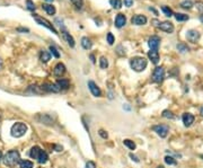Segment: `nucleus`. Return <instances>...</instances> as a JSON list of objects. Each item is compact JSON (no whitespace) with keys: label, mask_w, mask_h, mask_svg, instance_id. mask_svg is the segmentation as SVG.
Segmentation results:
<instances>
[{"label":"nucleus","mask_w":203,"mask_h":168,"mask_svg":"<svg viewBox=\"0 0 203 168\" xmlns=\"http://www.w3.org/2000/svg\"><path fill=\"white\" fill-rule=\"evenodd\" d=\"M19 152L17 150H10L8 151L6 155L2 157V162L4 164L6 165L7 167H10V168H14L17 164L19 162Z\"/></svg>","instance_id":"nucleus-1"},{"label":"nucleus","mask_w":203,"mask_h":168,"mask_svg":"<svg viewBox=\"0 0 203 168\" xmlns=\"http://www.w3.org/2000/svg\"><path fill=\"white\" fill-rule=\"evenodd\" d=\"M147 65H148L147 60L145 58H142V57H134V58H132L130 60L131 68L137 72L143 71L147 68Z\"/></svg>","instance_id":"nucleus-2"},{"label":"nucleus","mask_w":203,"mask_h":168,"mask_svg":"<svg viewBox=\"0 0 203 168\" xmlns=\"http://www.w3.org/2000/svg\"><path fill=\"white\" fill-rule=\"evenodd\" d=\"M26 132H27V125L23 122L15 123L10 129V134L14 138H20V136H25Z\"/></svg>","instance_id":"nucleus-3"},{"label":"nucleus","mask_w":203,"mask_h":168,"mask_svg":"<svg viewBox=\"0 0 203 168\" xmlns=\"http://www.w3.org/2000/svg\"><path fill=\"white\" fill-rule=\"evenodd\" d=\"M33 18H34V20H35V22H36L37 24H40V25H42V26H44V27H46L48 29L52 31V33H54V34H58L57 29L54 28L53 24H51L49 20L45 19V18H43L42 16H40V15H37V14H33Z\"/></svg>","instance_id":"nucleus-4"},{"label":"nucleus","mask_w":203,"mask_h":168,"mask_svg":"<svg viewBox=\"0 0 203 168\" xmlns=\"http://www.w3.org/2000/svg\"><path fill=\"white\" fill-rule=\"evenodd\" d=\"M164 78H165V70H164V68L163 67H157L155 69L153 73H152V80L155 83H158L159 84V83H161L164 80Z\"/></svg>","instance_id":"nucleus-5"},{"label":"nucleus","mask_w":203,"mask_h":168,"mask_svg":"<svg viewBox=\"0 0 203 168\" xmlns=\"http://www.w3.org/2000/svg\"><path fill=\"white\" fill-rule=\"evenodd\" d=\"M186 39L191 43H197L200 39V33L197 29H190L186 32Z\"/></svg>","instance_id":"nucleus-6"},{"label":"nucleus","mask_w":203,"mask_h":168,"mask_svg":"<svg viewBox=\"0 0 203 168\" xmlns=\"http://www.w3.org/2000/svg\"><path fill=\"white\" fill-rule=\"evenodd\" d=\"M41 89L48 93H59L60 88L58 87L57 84H43L41 86Z\"/></svg>","instance_id":"nucleus-7"},{"label":"nucleus","mask_w":203,"mask_h":168,"mask_svg":"<svg viewBox=\"0 0 203 168\" xmlns=\"http://www.w3.org/2000/svg\"><path fill=\"white\" fill-rule=\"evenodd\" d=\"M157 27L160 28L161 31H164V32L169 33V34L174 32V25L171 24V22H163V23H159Z\"/></svg>","instance_id":"nucleus-8"},{"label":"nucleus","mask_w":203,"mask_h":168,"mask_svg":"<svg viewBox=\"0 0 203 168\" xmlns=\"http://www.w3.org/2000/svg\"><path fill=\"white\" fill-rule=\"evenodd\" d=\"M153 131L160 138H166L167 134H168V128L165 126V125H156V126H153Z\"/></svg>","instance_id":"nucleus-9"},{"label":"nucleus","mask_w":203,"mask_h":168,"mask_svg":"<svg viewBox=\"0 0 203 168\" xmlns=\"http://www.w3.org/2000/svg\"><path fill=\"white\" fill-rule=\"evenodd\" d=\"M148 45L150 46L151 50H158L159 45H160V37L153 35L150 39H148Z\"/></svg>","instance_id":"nucleus-10"},{"label":"nucleus","mask_w":203,"mask_h":168,"mask_svg":"<svg viewBox=\"0 0 203 168\" xmlns=\"http://www.w3.org/2000/svg\"><path fill=\"white\" fill-rule=\"evenodd\" d=\"M88 88H89V90H90V93H91L95 97H101V95H102L101 89H99V87H98L94 81H91V80L88 81Z\"/></svg>","instance_id":"nucleus-11"},{"label":"nucleus","mask_w":203,"mask_h":168,"mask_svg":"<svg viewBox=\"0 0 203 168\" xmlns=\"http://www.w3.org/2000/svg\"><path fill=\"white\" fill-rule=\"evenodd\" d=\"M131 23L134 25H145L147 23V17L143 15H135L131 18Z\"/></svg>","instance_id":"nucleus-12"},{"label":"nucleus","mask_w":203,"mask_h":168,"mask_svg":"<svg viewBox=\"0 0 203 168\" xmlns=\"http://www.w3.org/2000/svg\"><path fill=\"white\" fill-rule=\"evenodd\" d=\"M115 26L117 27V28H121V27H123V26L125 25V23H127V17H125V15H123V14H119L116 17H115Z\"/></svg>","instance_id":"nucleus-13"},{"label":"nucleus","mask_w":203,"mask_h":168,"mask_svg":"<svg viewBox=\"0 0 203 168\" xmlns=\"http://www.w3.org/2000/svg\"><path fill=\"white\" fill-rule=\"evenodd\" d=\"M182 120H183V123H184L185 126H191L192 123L194 122V116L191 113H184L183 116H182Z\"/></svg>","instance_id":"nucleus-14"},{"label":"nucleus","mask_w":203,"mask_h":168,"mask_svg":"<svg viewBox=\"0 0 203 168\" xmlns=\"http://www.w3.org/2000/svg\"><path fill=\"white\" fill-rule=\"evenodd\" d=\"M62 37H63L64 41H66V42H67V43H68V44H69L71 47H73V46H75V44H76V43H75V39H73V37H72V36H71V35H70V34L67 32V31H64V29L62 31Z\"/></svg>","instance_id":"nucleus-15"},{"label":"nucleus","mask_w":203,"mask_h":168,"mask_svg":"<svg viewBox=\"0 0 203 168\" xmlns=\"http://www.w3.org/2000/svg\"><path fill=\"white\" fill-rule=\"evenodd\" d=\"M148 57L149 59L152 61V63L157 65L159 61V53H158V50H150L148 52Z\"/></svg>","instance_id":"nucleus-16"},{"label":"nucleus","mask_w":203,"mask_h":168,"mask_svg":"<svg viewBox=\"0 0 203 168\" xmlns=\"http://www.w3.org/2000/svg\"><path fill=\"white\" fill-rule=\"evenodd\" d=\"M53 72H54V75H55V76H58V77H61L64 72H66V67H64L63 63H58V65L54 67V70H53Z\"/></svg>","instance_id":"nucleus-17"},{"label":"nucleus","mask_w":203,"mask_h":168,"mask_svg":"<svg viewBox=\"0 0 203 168\" xmlns=\"http://www.w3.org/2000/svg\"><path fill=\"white\" fill-rule=\"evenodd\" d=\"M55 84H57L58 87L60 88V90H66V89L69 88L70 83L68 79H60V80H58Z\"/></svg>","instance_id":"nucleus-18"},{"label":"nucleus","mask_w":203,"mask_h":168,"mask_svg":"<svg viewBox=\"0 0 203 168\" xmlns=\"http://www.w3.org/2000/svg\"><path fill=\"white\" fill-rule=\"evenodd\" d=\"M51 59V53L48 51H41V53H40V60L43 62V63H46V62H49Z\"/></svg>","instance_id":"nucleus-19"},{"label":"nucleus","mask_w":203,"mask_h":168,"mask_svg":"<svg viewBox=\"0 0 203 168\" xmlns=\"http://www.w3.org/2000/svg\"><path fill=\"white\" fill-rule=\"evenodd\" d=\"M41 151H42V149L40 148L38 146H34L32 149H31V152H30V156L32 157L33 159H37L38 155L41 154Z\"/></svg>","instance_id":"nucleus-20"},{"label":"nucleus","mask_w":203,"mask_h":168,"mask_svg":"<svg viewBox=\"0 0 203 168\" xmlns=\"http://www.w3.org/2000/svg\"><path fill=\"white\" fill-rule=\"evenodd\" d=\"M42 8H43V9H44L45 11L49 14V15H54L55 11H57V10H55V7L50 5V4H43Z\"/></svg>","instance_id":"nucleus-21"},{"label":"nucleus","mask_w":203,"mask_h":168,"mask_svg":"<svg viewBox=\"0 0 203 168\" xmlns=\"http://www.w3.org/2000/svg\"><path fill=\"white\" fill-rule=\"evenodd\" d=\"M81 45H83L85 50H90L91 46H93V43H91V41L88 37H83L81 39Z\"/></svg>","instance_id":"nucleus-22"},{"label":"nucleus","mask_w":203,"mask_h":168,"mask_svg":"<svg viewBox=\"0 0 203 168\" xmlns=\"http://www.w3.org/2000/svg\"><path fill=\"white\" fill-rule=\"evenodd\" d=\"M48 159H49V156H48V154H46L45 151H43V150H42V151H41V154L38 155V157H37V159H36V160H37L40 164H45V162H48Z\"/></svg>","instance_id":"nucleus-23"},{"label":"nucleus","mask_w":203,"mask_h":168,"mask_svg":"<svg viewBox=\"0 0 203 168\" xmlns=\"http://www.w3.org/2000/svg\"><path fill=\"white\" fill-rule=\"evenodd\" d=\"M175 16V19L178 20V22H185V20H189V16L185 15V14H181V13H176L174 14Z\"/></svg>","instance_id":"nucleus-24"},{"label":"nucleus","mask_w":203,"mask_h":168,"mask_svg":"<svg viewBox=\"0 0 203 168\" xmlns=\"http://www.w3.org/2000/svg\"><path fill=\"white\" fill-rule=\"evenodd\" d=\"M19 165H20V168H33L34 164L30 160H22L19 162Z\"/></svg>","instance_id":"nucleus-25"},{"label":"nucleus","mask_w":203,"mask_h":168,"mask_svg":"<svg viewBox=\"0 0 203 168\" xmlns=\"http://www.w3.org/2000/svg\"><path fill=\"white\" fill-rule=\"evenodd\" d=\"M109 4L114 9H120L122 7V1L121 0H109Z\"/></svg>","instance_id":"nucleus-26"},{"label":"nucleus","mask_w":203,"mask_h":168,"mask_svg":"<svg viewBox=\"0 0 203 168\" xmlns=\"http://www.w3.org/2000/svg\"><path fill=\"white\" fill-rule=\"evenodd\" d=\"M123 143H124V146H127V148L131 149V150H134V149L137 148L135 143H134L133 141H131V140H129V139H125V140L123 141Z\"/></svg>","instance_id":"nucleus-27"},{"label":"nucleus","mask_w":203,"mask_h":168,"mask_svg":"<svg viewBox=\"0 0 203 168\" xmlns=\"http://www.w3.org/2000/svg\"><path fill=\"white\" fill-rule=\"evenodd\" d=\"M177 50L179 52H182V53H185V52H189V46L186 45V44H184V43H179V44H177Z\"/></svg>","instance_id":"nucleus-28"},{"label":"nucleus","mask_w":203,"mask_h":168,"mask_svg":"<svg viewBox=\"0 0 203 168\" xmlns=\"http://www.w3.org/2000/svg\"><path fill=\"white\" fill-rule=\"evenodd\" d=\"M181 7L184 9H191L193 7V2L191 0H185L183 2H181Z\"/></svg>","instance_id":"nucleus-29"},{"label":"nucleus","mask_w":203,"mask_h":168,"mask_svg":"<svg viewBox=\"0 0 203 168\" xmlns=\"http://www.w3.org/2000/svg\"><path fill=\"white\" fill-rule=\"evenodd\" d=\"M161 10H163V13L165 14L167 17H171L174 14H173V10H171L169 7H167V6H163L161 7Z\"/></svg>","instance_id":"nucleus-30"},{"label":"nucleus","mask_w":203,"mask_h":168,"mask_svg":"<svg viewBox=\"0 0 203 168\" xmlns=\"http://www.w3.org/2000/svg\"><path fill=\"white\" fill-rule=\"evenodd\" d=\"M99 67H101L102 69H106L108 67V61L105 57H102V58L99 59Z\"/></svg>","instance_id":"nucleus-31"},{"label":"nucleus","mask_w":203,"mask_h":168,"mask_svg":"<svg viewBox=\"0 0 203 168\" xmlns=\"http://www.w3.org/2000/svg\"><path fill=\"white\" fill-rule=\"evenodd\" d=\"M41 117H42V120H38L40 122L44 123V124H52L53 123V120L50 118L48 115H41Z\"/></svg>","instance_id":"nucleus-32"},{"label":"nucleus","mask_w":203,"mask_h":168,"mask_svg":"<svg viewBox=\"0 0 203 168\" xmlns=\"http://www.w3.org/2000/svg\"><path fill=\"white\" fill-rule=\"evenodd\" d=\"M165 162L167 164V165H176V160H175V158H173V157H171V156H166Z\"/></svg>","instance_id":"nucleus-33"},{"label":"nucleus","mask_w":203,"mask_h":168,"mask_svg":"<svg viewBox=\"0 0 203 168\" xmlns=\"http://www.w3.org/2000/svg\"><path fill=\"white\" fill-rule=\"evenodd\" d=\"M26 5H27V9H28V10H31V11L35 10V8H36L32 0H26Z\"/></svg>","instance_id":"nucleus-34"},{"label":"nucleus","mask_w":203,"mask_h":168,"mask_svg":"<svg viewBox=\"0 0 203 168\" xmlns=\"http://www.w3.org/2000/svg\"><path fill=\"white\" fill-rule=\"evenodd\" d=\"M50 52L55 57V58H60V53L58 52V50L55 49V46L53 45H50Z\"/></svg>","instance_id":"nucleus-35"},{"label":"nucleus","mask_w":203,"mask_h":168,"mask_svg":"<svg viewBox=\"0 0 203 168\" xmlns=\"http://www.w3.org/2000/svg\"><path fill=\"white\" fill-rule=\"evenodd\" d=\"M163 116L166 117V118H171V120H173V118L175 117L171 111H164V112H163Z\"/></svg>","instance_id":"nucleus-36"},{"label":"nucleus","mask_w":203,"mask_h":168,"mask_svg":"<svg viewBox=\"0 0 203 168\" xmlns=\"http://www.w3.org/2000/svg\"><path fill=\"white\" fill-rule=\"evenodd\" d=\"M107 42H108V44H109V45H113V44H114L115 39H114V36H113V34H112V33H108L107 34Z\"/></svg>","instance_id":"nucleus-37"},{"label":"nucleus","mask_w":203,"mask_h":168,"mask_svg":"<svg viewBox=\"0 0 203 168\" xmlns=\"http://www.w3.org/2000/svg\"><path fill=\"white\" fill-rule=\"evenodd\" d=\"M77 8H81L83 7V0H70Z\"/></svg>","instance_id":"nucleus-38"},{"label":"nucleus","mask_w":203,"mask_h":168,"mask_svg":"<svg viewBox=\"0 0 203 168\" xmlns=\"http://www.w3.org/2000/svg\"><path fill=\"white\" fill-rule=\"evenodd\" d=\"M195 6H197V10L203 15V2L202 1H197V4H195Z\"/></svg>","instance_id":"nucleus-39"},{"label":"nucleus","mask_w":203,"mask_h":168,"mask_svg":"<svg viewBox=\"0 0 203 168\" xmlns=\"http://www.w3.org/2000/svg\"><path fill=\"white\" fill-rule=\"evenodd\" d=\"M98 133H99V136H101L103 139H107L108 134L104 131V130H99V132H98Z\"/></svg>","instance_id":"nucleus-40"},{"label":"nucleus","mask_w":203,"mask_h":168,"mask_svg":"<svg viewBox=\"0 0 203 168\" xmlns=\"http://www.w3.org/2000/svg\"><path fill=\"white\" fill-rule=\"evenodd\" d=\"M124 5L127 7H132V5H133V0H124Z\"/></svg>","instance_id":"nucleus-41"},{"label":"nucleus","mask_w":203,"mask_h":168,"mask_svg":"<svg viewBox=\"0 0 203 168\" xmlns=\"http://www.w3.org/2000/svg\"><path fill=\"white\" fill-rule=\"evenodd\" d=\"M16 31H17V32H24V33L30 32V29H28V28H25V27H18Z\"/></svg>","instance_id":"nucleus-42"},{"label":"nucleus","mask_w":203,"mask_h":168,"mask_svg":"<svg viewBox=\"0 0 203 168\" xmlns=\"http://www.w3.org/2000/svg\"><path fill=\"white\" fill-rule=\"evenodd\" d=\"M86 168H96L95 166V162H88L87 164H86Z\"/></svg>","instance_id":"nucleus-43"},{"label":"nucleus","mask_w":203,"mask_h":168,"mask_svg":"<svg viewBox=\"0 0 203 168\" xmlns=\"http://www.w3.org/2000/svg\"><path fill=\"white\" fill-rule=\"evenodd\" d=\"M38 87L37 86H31V87H30V90H32V91H34V93H41V90H38L37 89Z\"/></svg>","instance_id":"nucleus-44"},{"label":"nucleus","mask_w":203,"mask_h":168,"mask_svg":"<svg viewBox=\"0 0 203 168\" xmlns=\"http://www.w3.org/2000/svg\"><path fill=\"white\" fill-rule=\"evenodd\" d=\"M130 158H131L132 160H134L135 162H139V158H138L137 156H134L133 154H130Z\"/></svg>","instance_id":"nucleus-45"},{"label":"nucleus","mask_w":203,"mask_h":168,"mask_svg":"<svg viewBox=\"0 0 203 168\" xmlns=\"http://www.w3.org/2000/svg\"><path fill=\"white\" fill-rule=\"evenodd\" d=\"M90 59H91V61H93V63H95L96 61H95V57L93 55V54H90Z\"/></svg>","instance_id":"nucleus-46"},{"label":"nucleus","mask_w":203,"mask_h":168,"mask_svg":"<svg viewBox=\"0 0 203 168\" xmlns=\"http://www.w3.org/2000/svg\"><path fill=\"white\" fill-rule=\"evenodd\" d=\"M55 148H57V151H62V147H60V146H57Z\"/></svg>","instance_id":"nucleus-47"},{"label":"nucleus","mask_w":203,"mask_h":168,"mask_svg":"<svg viewBox=\"0 0 203 168\" xmlns=\"http://www.w3.org/2000/svg\"><path fill=\"white\" fill-rule=\"evenodd\" d=\"M2 60H1V59H0V69H2Z\"/></svg>","instance_id":"nucleus-48"},{"label":"nucleus","mask_w":203,"mask_h":168,"mask_svg":"<svg viewBox=\"0 0 203 168\" xmlns=\"http://www.w3.org/2000/svg\"><path fill=\"white\" fill-rule=\"evenodd\" d=\"M1 160H2V152L0 151V162H1Z\"/></svg>","instance_id":"nucleus-49"},{"label":"nucleus","mask_w":203,"mask_h":168,"mask_svg":"<svg viewBox=\"0 0 203 168\" xmlns=\"http://www.w3.org/2000/svg\"><path fill=\"white\" fill-rule=\"evenodd\" d=\"M200 20H201V22L203 23V15H201V16H200Z\"/></svg>","instance_id":"nucleus-50"},{"label":"nucleus","mask_w":203,"mask_h":168,"mask_svg":"<svg viewBox=\"0 0 203 168\" xmlns=\"http://www.w3.org/2000/svg\"><path fill=\"white\" fill-rule=\"evenodd\" d=\"M201 115H202V116H203V107H202V108H201Z\"/></svg>","instance_id":"nucleus-51"},{"label":"nucleus","mask_w":203,"mask_h":168,"mask_svg":"<svg viewBox=\"0 0 203 168\" xmlns=\"http://www.w3.org/2000/svg\"><path fill=\"white\" fill-rule=\"evenodd\" d=\"M45 1H48V2H52L53 0H45Z\"/></svg>","instance_id":"nucleus-52"},{"label":"nucleus","mask_w":203,"mask_h":168,"mask_svg":"<svg viewBox=\"0 0 203 168\" xmlns=\"http://www.w3.org/2000/svg\"><path fill=\"white\" fill-rule=\"evenodd\" d=\"M157 168H164L163 166H159V167H157Z\"/></svg>","instance_id":"nucleus-53"},{"label":"nucleus","mask_w":203,"mask_h":168,"mask_svg":"<svg viewBox=\"0 0 203 168\" xmlns=\"http://www.w3.org/2000/svg\"><path fill=\"white\" fill-rule=\"evenodd\" d=\"M202 158H203V156H202Z\"/></svg>","instance_id":"nucleus-54"}]
</instances>
